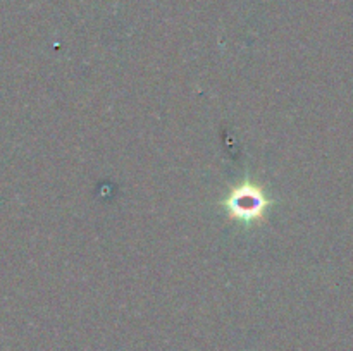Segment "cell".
<instances>
[{
	"label": "cell",
	"mask_w": 353,
	"mask_h": 351,
	"mask_svg": "<svg viewBox=\"0 0 353 351\" xmlns=\"http://www.w3.org/2000/svg\"><path fill=\"white\" fill-rule=\"evenodd\" d=\"M219 206L233 222L257 226L265 222L274 202L269 198L265 189L259 182L250 178H243L228 191V195L219 202Z\"/></svg>",
	"instance_id": "6da1fadb"
}]
</instances>
